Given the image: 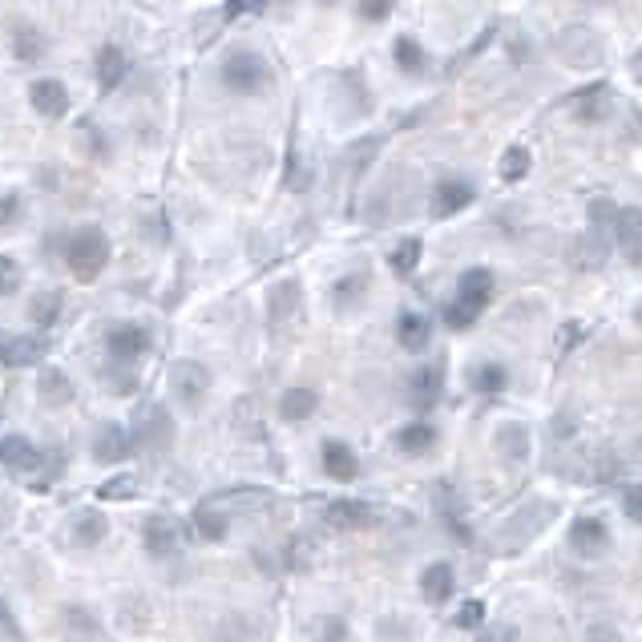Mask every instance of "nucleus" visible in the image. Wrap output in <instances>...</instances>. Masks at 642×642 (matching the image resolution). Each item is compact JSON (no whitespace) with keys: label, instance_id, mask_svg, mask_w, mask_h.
Here are the masks:
<instances>
[{"label":"nucleus","instance_id":"47","mask_svg":"<svg viewBox=\"0 0 642 642\" xmlns=\"http://www.w3.org/2000/svg\"><path fill=\"white\" fill-rule=\"evenodd\" d=\"M586 642H618V630L614 626H590V634H586Z\"/></svg>","mask_w":642,"mask_h":642},{"label":"nucleus","instance_id":"28","mask_svg":"<svg viewBox=\"0 0 642 642\" xmlns=\"http://www.w3.org/2000/svg\"><path fill=\"white\" fill-rule=\"evenodd\" d=\"M194 525H198V533L206 542H219V538H227V517L223 513H214L210 505H202L198 513H194Z\"/></svg>","mask_w":642,"mask_h":642},{"label":"nucleus","instance_id":"5","mask_svg":"<svg viewBox=\"0 0 642 642\" xmlns=\"http://www.w3.org/2000/svg\"><path fill=\"white\" fill-rule=\"evenodd\" d=\"M223 85L235 89V93H259L267 85V65L263 57L255 53H235L227 65H223Z\"/></svg>","mask_w":642,"mask_h":642},{"label":"nucleus","instance_id":"40","mask_svg":"<svg viewBox=\"0 0 642 642\" xmlns=\"http://www.w3.org/2000/svg\"><path fill=\"white\" fill-rule=\"evenodd\" d=\"M380 142H384V138H368V142H360V146H352V154H348V158L356 162V170H364V166H368V158H372V154L380 150Z\"/></svg>","mask_w":642,"mask_h":642},{"label":"nucleus","instance_id":"12","mask_svg":"<svg viewBox=\"0 0 642 642\" xmlns=\"http://www.w3.org/2000/svg\"><path fill=\"white\" fill-rule=\"evenodd\" d=\"M473 202V186L465 178H441L433 190V219H449V214H461Z\"/></svg>","mask_w":642,"mask_h":642},{"label":"nucleus","instance_id":"25","mask_svg":"<svg viewBox=\"0 0 642 642\" xmlns=\"http://www.w3.org/2000/svg\"><path fill=\"white\" fill-rule=\"evenodd\" d=\"M497 441H501V453L509 461H525V453H529V428L525 424H505L501 433H497Z\"/></svg>","mask_w":642,"mask_h":642},{"label":"nucleus","instance_id":"36","mask_svg":"<svg viewBox=\"0 0 642 642\" xmlns=\"http://www.w3.org/2000/svg\"><path fill=\"white\" fill-rule=\"evenodd\" d=\"M263 9H267V0H227L223 17L235 21V17H243V13H263Z\"/></svg>","mask_w":642,"mask_h":642},{"label":"nucleus","instance_id":"4","mask_svg":"<svg viewBox=\"0 0 642 642\" xmlns=\"http://www.w3.org/2000/svg\"><path fill=\"white\" fill-rule=\"evenodd\" d=\"M134 441H138L142 449H150V453H166V449L174 445V420H170V412H166L162 404H150V408L138 412V420H134Z\"/></svg>","mask_w":642,"mask_h":642},{"label":"nucleus","instance_id":"10","mask_svg":"<svg viewBox=\"0 0 642 642\" xmlns=\"http://www.w3.org/2000/svg\"><path fill=\"white\" fill-rule=\"evenodd\" d=\"M570 546L582 554V558H602L610 550V529L598 521V517H578L574 529H570Z\"/></svg>","mask_w":642,"mask_h":642},{"label":"nucleus","instance_id":"2","mask_svg":"<svg viewBox=\"0 0 642 642\" xmlns=\"http://www.w3.org/2000/svg\"><path fill=\"white\" fill-rule=\"evenodd\" d=\"M65 263H69V271H73L81 283H93V279L101 275V267L110 263V243H105V235H101L97 227H85V231H77V235L69 239Z\"/></svg>","mask_w":642,"mask_h":642},{"label":"nucleus","instance_id":"16","mask_svg":"<svg viewBox=\"0 0 642 642\" xmlns=\"http://www.w3.org/2000/svg\"><path fill=\"white\" fill-rule=\"evenodd\" d=\"M29 101L37 105V114L41 118H61L65 110H69V93H65V85L61 81H33V89H29Z\"/></svg>","mask_w":642,"mask_h":642},{"label":"nucleus","instance_id":"13","mask_svg":"<svg viewBox=\"0 0 642 642\" xmlns=\"http://www.w3.org/2000/svg\"><path fill=\"white\" fill-rule=\"evenodd\" d=\"M45 352H49L45 336H5L0 340V360L13 364V368L37 364V360H45Z\"/></svg>","mask_w":642,"mask_h":642},{"label":"nucleus","instance_id":"34","mask_svg":"<svg viewBox=\"0 0 642 642\" xmlns=\"http://www.w3.org/2000/svg\"><path fill=\"white\" fill-rule=\"evenodd\" d=\"M17 287H21V267H17V259L0 255V295H13Z\"/></svg>","mask_w":642,"mask_h":642},{"label":"nucleus","instance_id":"22","mask_svg":"<svg viewBox=\"0 0 642 642\" xmlns=\"http://www.w3.org/2000/svg\"><path fill=\"white\" fill-rule=\"evenodd\" d=\"M122 77H126V57H122L114 45H105V49L97 53V85H101V93L118 89Z\"/></svg>","mask_w":642,"mask_h":642},{"label":"nucleus","instance_id":"33","mask_svg":"<svg viewBox=\"0 0 642 642\" xmlns=\"http://www.w3.org/2000/svg\"><path fill=\"white\" fill-rule=\"evenodd\" d=\"M420 239H404L396 251H392V267H396V275H412L416 271V263H420Z\"/></svg>","mask_w":642,"mask_h":642},{"label":"nucleus","instance_id":"49","mask_svg":"<svg viewBox=\"0 0 642 642\" xmlns=\"http://www.w3.org/2000/svg\"><path fill=\"white\" fill-rule=\"evenodd\" d=\"M638 319H642V307H638Z\"/></svg>","mask_w":642,"mask_h":642},{"label":"nucleus","instance_id":"15","mask_svg":"<svg viewBox=\"0 0 642 642\" xmlns=\"http://www.w3.org/2000/svg\"><path fill=\"white\" fill-rule=\"evenodd\" d=\"M453 586H457V578H453V566H449V562H433V566L420 574V594H424V602H433V606L449 602V598H453Z\"/></svg>","mask_w":642,"mask_h":642},{"label":"nucleus","instance_id":"46","mask_svg":"<svg viewBox=\"0 0 642 642\" xmlns=\"http://www.w3.org/2000/svg\"><path fill=\"white\" fill-rule=\"evenodd\" d=\"M17 210H21L17 194H5V198H0V227H9V223L17 219Z\"/></svg>","mask_w":642,"mask_h":642},{"label":"nucleus","instance_id":"32","mask_svg":"<svg viewBox=\"0 0 642 642\" xmlns=\"http://www.w3.org/2000/svg\"><path fill=\"white\" fill-rule=\"evenodd\" d=\"M29 311H33L37 324H53V319L61 315V295L57 291H41V295H33Z\"/></svg>","mask_w":642,"mask_h":642},{"label":"nucleus","instance_id":"35","mask_svg":"<svg viewBox=\"0 0 642 642\" xmlns=\"http://www.w3.org/2000/svg\"><path fill=\"white\" fill-rule=\"evenodd\" d=\"M295 299H299V287H295V283H283V287L275 291V299H271V307H275V324H279V319H287V315H291Z\"/></svg>","mask_w":642,"mask_h":642},{"label":"nucleus","instance_id":"11","mask_svg":"<svg viewBox=\"0 0 642 642\" xmlns=\"http://www.w3.org/2000/svg\"><path fill=\"white\" fill-rule=\"evenodd\" d=\"M134 453V441H130V433L122 424H101L97 428V437H93V457L101 461V465H118V461H126Z\"/></svg>","mask_w":642,"mask_h":642},{"label":"nucleus","instance_id":"42","mask_svg":"<svg viewBox=\"0 0 642 642\" xmlns=\"http://www.w3.org/2000/svg\"><path fill=\"white\" fill-rule=\"evenodd\" d=\"M364 283H368L364 275H348V279H344V283L336 287V299H340V303H352V299H356V295L364 291Z\"/></svg>","mask_w":642,"mask_h":642},{"label":"nucleus","instance_id":"19","mask_svg":"<svg viewBox=\"0 0 642 642\" xmlns=\"http://www.w3.org/2000/svg\"><path fill=\"white\" fill-rule=\"evenodd\" d=\"M324 473L336 481H352L360 473V461L344 441H324Z\"/></svg>","mask_w":642,"mask_h":642},{"label":"nucleus","instance_id":"17","mask_svg":"<svg viewBox=\"0 0 642 642\" xmlns=\"http://www.w3.org/2000/svg\"><path fill=\"white\" fill-rule=\"evenodd\" d=\"M372 521H376V513H372L364 501H332V505H328V525H332V529L356 533V529H368Z\"/></svg>","mask_w":642,"mask_h":642},{"label":"nucleus","instance_id":"18","mask_svg":"<svg viewBox=\"0 0 642 642\" xmlns=\"http://www.w3.org/2000/svg\"><path fill=\"white\" fill-rule=\"evenodd\" d=\"M110 352L118 360H138V356L150 352V332L138 328V324H122V328L110 332Z\"/></svg>","mask_w":642,"mask_h":642},{"label":"nucleus","instance_id":"39","mask_svg":"<svg viewBox=\"0 0 642 642\" xmlns=\"http://www.w3.org/2000/svg\"><path fill=\"white\" fill-rule=\"evenodd\" d=\"M134 489H138V481H134V477L105 481V485H101V497H134Z\"/></svg>","mask_w":642,"mask_h":642},{"label":"nucleus","instance_id":"44","mask_svg":"<svg viewBox=\"0 0 642 642\" xmlns=\"http://www.w3.org/2000/svg\"><path fill=\"white\" fill-rule=\"evenodd\" d=\"M582 332H586V328H582V324H566V328H562V332H558V352H562V356H566V352H570V348H574V340H578V336H582Z\"/></svg>","mask_w":642,"mask_h":642},{"label":"nucleus","instance_id":"6","mask_svg":"<svg viewBox=\"0 0 642 642\" xmlns=\"http://www.w3.org/2000/svg\"><path fill=\"white\" fill-rule=\"evenodd\" d=\"M170 388H174V396L182 400V404H198L206 392H210V372L202 368V364H194V360H178L174 368H170Z\"/></svg>","mask_w":642,"mask_h":642},{"label":"nucleus","instance_id":"24","mask_svg":"<svg viewBox=\"0 0 642 642\" xmlns=\"http://www.w3.org/2000/svg\"><path fill=\"white\" fill-rule=\"evenodd\" d=\"M315 392L311 388H291V392H283V400H279V412H283V420H307L311 412H315Z\"/></svg>","mask_w":642,"mask_h":642},{"label":"nucleus","instance_id":"8","mask_svg":"<svg viewBox=\"0 0 642 642\" xmlns=\"http://www.w3.org/2000/svg\"><path fill=\"white\" fill-rule=\"evenodd\" d=\"M146 554L150 558H170V554H178V546H182V525L174 521V517H166V513H158V517H150L146 521Z\"/></svg>","mask_w":642,"mask_h":642},{"label":"nucleus","instance_id":"30","mask_svg":"<svg viewBox=\"0 0 642 642\" xmlns=\"http://www.w3.org/2000/svg\"><path fill=\"white\" fill-rule=\"evenodd\" d=\"M45 37L37 33V29H21L17 33V41H13V53L21 57V61H37V57H45Z\"/></svg>","mask_w":642,"mask_h":642},{"label":"nucleus","instance_id":"43","mask_svg":"<svg viewBox=\"0 0 642 642\" xmlns=\"http://www.w3.org/2000/svg\"><path fill=\"white\" fill-rule=\"evenodd\" d=\"M477 642H521V634H517V626H489V630H481Z\"/></svg>","mask_w":642,"mask_h":642},{"label":"nucleus","instance_id":"21","mask_svg":"<svg viewBox=\"0 0 642 642\" xmlns=\"http://www.w3.org/2000/svg\"><path fill=\"white\" fill-rule=\"evenodd\" d=\"M396 336L408 352H424L428 348V336H433V328H428V319L420 311H404L400 324H396Z\"/></svg>","mask_w":642,"mask_h":642},{"label":"nucleus","instance_id":"29","mask_svg":"<svg viewBox=\"0 0 642 642\" xmlns=\"http://www.w3.org/2000/svg\"><path fill=\"white\" fill-rule=\"evenodd\" d=\"M505 384H509V372H505L501 364H481V368L473 372V388H477V392H485V396L501 392Z\"/></svg>","mask_w":642,"mask_h":642},{"label":"nucleus","instance_id":"37","mask_svg":"<svg viewBox=\"0 0 642 642\" xmlns=\"http://www.w3.org/2000/svg\"><path fill=\"white\" fill-rule=\"evenodd\" d=\"M392 13V0H360V17L364 21H384Z\"/></svg>","mask_w":642,"mask_h":642},{"label":"nucleus","instance_id":"23","mask_svg":"<svg viewBox=\"0 0 642 642\" xmlns=\"http://www.w3.org/2000/svg\"><path fill=\"white\" fill-rule=\"evenodd\" d=\"M529 166H533V154L525 146H509L497 162V174H501V182H521L529 174Z\"/></svg>","mask_w":642,"mask_h":642},{"label":"nucleus","instance_id":"3","mask_svg":"<svg viewBox=\"0 0 642 642\" xmlns=\"http://www.w3.org/2000/svg\"><path fill=\"white\" fill-rule=\"evenodd\" d=\"M558 57L570 69H594V65H602V41H598L594 29L570 25V29L558 33Z\"/></svg>","mask_w":642,"mask_h":642},{"label":"nucleus","instance_id":"48","mask_svg":"<svg viewBox=\"0 0 642 642\" xmlns=\"http://www.w3.org/2000/svg\"><path fill=\"white\" fill-rule=\"evenodd\" d=\"M319 5H340V0H319Z\"/></svg>","mask_w":642,"mask_h":642},{"label":"nucleus","instance_id":"31","mask_svg":"<svg viewBox=\"0 0 642 642\" xmlns=\"http://www.w3.org/2000/svg\"><path fill=\"white\" fill-rule=\"evenodd\" d=\"M396 65L404 73H424V49L412 41V37H400L396 41Z\"/></svg>","mask_w":642,"mask_h":642},{"label":"nucleus","instance_id":"1","mask_svg":"<svg viewBox=\"0 0 642 642\" xmlns=\"http://www.w3.org/2000/svg\"><path fill=\"white\" fill-rule=\"evenodd\" d=\"M489 295H493V275H489L485 267L465 271L461 283H457V299L445 307V324L457 328V332H461V328H473V319L485 311Z\"/></svg>","mask_w":642,"mask_h":642},{"label":"nucleus","instance_id":"14","mask_svg":"<svg viewBox=\"0 0 642 642\" xmlns=\"http://www.w3.org/2000/svg\"><path fill=\"white\" fill-rule=\"evenodd\" d=\"M0 465H5L9 473H37L41 469V453L25 437H5L0 441Z\"/></svg>","mask_w":642,"mask_h":642},{"label":"nucleus","instance_id":"20","mask_svg":"<svg viewBox=\"0 0 642 642\" xmlns=\"http://www.w3.org/2000/svg\"><path fill=\"white\" fill-rule=\"evenodd\" d=\"M433 445H437V428H433V424H424V420L404 424L400 433H396V449H400V453H408V457H420V453H428Z\"/></svg>","mask_w":642,"mask_h":642},{"label":"nucleus","instance_id":"45","mask_svg":"<svg viewBox=\"0 0 642 642\" xmlns=\"http://www.w3.org/2000/svg\"><path fill=\"white\" fill-rule=\"evenodd\" d=\"M485 618V602H469L461 614H457V626H477Z\"/></svg>","mask_w":642,"mask_h":642},{"label":"nucleus","instance_id":"41","mask_svg":"<svg viewBox=\"0 0 642 642\" xmlns=\"http://www.w3.org/2000/svg\"><path fill=\"white\" fill-rule=\"evenodd\" d=\"M287 186L291 190H307L311 186V174H307V166L299 158H291V166H287Z\"/></svg>","mask_w":642,"mask_h":642},{"label":"nucleus","instance_id":"38","mask_svg":"<svg viewBox=\"0 0 642 642\" xmlns=\"http://www.w3.org/2000/svg\"><path fill=\"white\" fill-rule=\"evenodd\" d=\"M622 509H626V517H630V521H638V525H642V485H630V489H626Z\"/></svg>","mask_w":642,"mask_h":642},{"label":"nucleus","instance_id":"27","mask_svg":"<svg viewBox=\"0 0 642 642\" xmlns=\"http://www.w3.org/2000/svg\"><path fill=\"white\" fill-rule=\"evenodd\" d=\"M41 400L49 404V408H61V404H69L73 400V388H69V380H65V372H45L41 376Z\"/></svg>","mask_w":642,"mask_h":642},{"label":"nucleus","instance_id":"26","mask_svg":"<svg viewBox=\"0 0 642 642\" xmlns=\"http://www.w3.org/2000/svg\"><path fill=\"white\" fill-rule=\"evenodd\" d=\"M101 538H105V517H101L97 509H89L85 517L73 521V542H77V546H97Z\"/></svg>","mask_w":642,"mask_h":642},{"label":"nucleus","instance_id":"7","mask_svg":"<svg viewBox=\"0 0 642 642\" xmlns=\"http://www.w3.org/2000/svg\"><path fill=\"white\" fill-rule=\"evenodd\" d=\"M618 251L626 255V263H638L642 259V210L638 206H626L614 214V227H610Z\"/></svg>","mask_w":642,"mask_h":642},{"label":"nucleus","instance_id":"9","mask_svg":"<svg viewBox=\"0 0 642 642\" xmlns=\"http://www.w3.org/2000/svg\"><path fill=\"white\" fill-rule=\"evenodd\" d=\"M441 388H445V368L441 364H424V368H416L412 376H408V400H412V408H433L437 400H441Z\"/></svg>","mask_w":642,"mask_h":642}]
</instances>
